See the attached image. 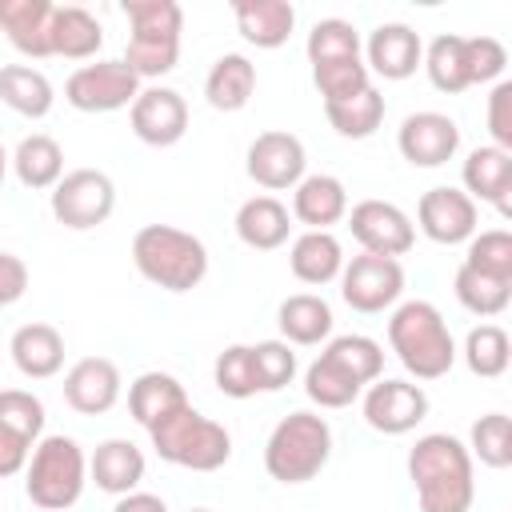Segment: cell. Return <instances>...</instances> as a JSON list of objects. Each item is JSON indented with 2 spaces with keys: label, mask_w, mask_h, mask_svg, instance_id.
Masks as SVG:
<instances>
[{
  "label": "cell",
  "mask_w": 512,
  "mask_h": 512,
  "mask_svg": "<svg viewBox=\"0 0 512 512\" xmlns=\"http://www.w3.org/2000/svg\"><path fill=\"white\" fill-rule=\"evenodd\" d=\"M408 476L420 512H468L476 500V476L468 444L448 432H428L408 452Z\"/></svg>",
  "instance_id": "6da1fadb"
},
{
  "label": "cell",
  "mask_w": 512,
  "mask_h": 512,
  "mask_svg": "<svg viewBox=\"0 0 512 512\" xmlns=\"http://www.w3.org/2000/svg\"><path fill=\"white\" fill-rule=\"evenodd\" d=\"M384 372V348L372 336L348 332L324 344L304 372V396L320 408H348Z\"/></svg>",
  "instance_id": "7a4b0ae2"
},
{
  "label": "cell",
  "mask_w": 512,
  "mask_h": 512,
  "mask_svg": "<svg viewBox=\"0 0 512 512\" xmlns=\"http://www.w3.org/2000/svg\"><path fill=\"white\" fill-rule=\"evenodd\" d=\"M136 272L164 292H192L208 276V248L200 236L172 224H144L132 236Z\"/></svg>",
  "instance_id": "3957f363"
},
{
  "label": "cell",
  "mask_w": 512,
  "mask_h": 512,
  "mask_svg": "<svg viewBox=\"0 0 512 512\" xmlns=\"http://www.w3.org/2000/svg\"><path fill=\"white\" fill-rule=\"evenodd\" d=\"M388 344H392L396 360L416 380H440L456 364L452 332H448L440 308L428 304V300H404L392 312V320H388Z\"/></svg>",
  "instance_id": "277c9868"
},
{
  "label": "cell",
  "mask_w": 512,
  "mask_h": 512,
  "mask_svg": "<svg viewBox=\"0 0 512 512\" xmlns=\"http://www.w3.org/2000/svg\"><path fill=\"white\" fill-rule=\"evenodd\" d=\"M148 436H152V448H156L160 460H168L176 468H188V472H216L232 456L228 428L208 420L192 404H184L172 416H164L160 424H152Z\"/></svg>",
  "instance_id": "5b68a950"
},
{
  "label": "cell",
  "mask_w": 512,
  "mask_h": 512,
  "mask_svg": "<svg viewBox=\"0 0 512 512\" xmlns=\"http://www.w3.org/2000/svg\"><path fill=\"white\" fill-rule=\"evenodd\" d=\"M328 456H332V428L316 412H288L264 444V468L280 484H308L312 476L324 472Z\"/></svg>",
  "instance_id": "8992f818"
},
{
  "label": "cell",
  "mask_w": 512,
  "mask_h": 512,
  "mask_svg": "<svg viewBox=\"0 0 512 512\" xmlns=\"http://www.w3.org/2000/svg\"><path fill=\"white\" fill-rule=\"evenodd\" d=\"M124 16L132 24L124 64L140 80L172 72L180 60V28H184L180 4L176 0H124Z\"/></svg>",
  "instance_id": "52a82bcc"
},
{
  "label": "cell",
  "mask_w": 512,
  "mask_h": 512,
  "mask_svg": "<svg viewBox=\"0 0 512 512\" xmlns=\"http://www.w3.org/2000/svg\"><path fill=\"white\" fill-rule=\"evenodd\" d=\"M88 484V460L72 436H44L36 440L24 464V492L44 512H64L80 500Z\"/></svg>",
  "instance_id": "ba28073f"
},
{
  "label": "cell",
  "mask_w": 512,
  "mask_h": 512,
  "mask_svg": "<svg viewBox=\"0 0 512 512\" xmlns=\"http://www.w3.org/2000/svg\"><path fill=\"white\" fill-rule=\"evenodd\" d=\"M112 208H116V184L100 168H72L52 188V216L72 232L104 224Z\"/></svg>",
  "instance_id": "9c48e42d"
},
{
  "label": "cell",
  "mask_w": 512,
  "mask_h": 512,
  "mask_svg": "<svg viewBox=\"0 0 512 512\" xmlns=\"http://www.w3.org/2000/svg\"><path fill=\"white\" fill-rule=\"evenodd\" d=\"M140 96V76L124 64V60H96L84 64L68 76L64 84V100L76 112H116V108H132V100Z\"/></svg>",
  "instance_id": "30bf717a"
},
{
  "label": "cell",
  "mask_w": 512,
  "mask_h": 512,
  "mask_svg": "<svg viewBox=\"0 0 512 512\" xmlns=\"http://www.w3.org/2000/svg\"><path fill=\"white\" fill-rule=\"evenodd\" d=\"M404 292V268L392 256L360 252L340 268V296L356 312H384Z\"/></svg>",
  "instance_id": "8fae6325"
},
{
  "label": "cell",
  "mask_w": 512,
  "mask_h": 512,
  "mask_svg": "<svg viewBox=\"0 0 512 512\" xmlns=\"http://www.w3.org/2000/svg\"><path fill=\"white\" fill-rule=\"evenodd\" d=\"M44 432V404L24 388L0 392V480L16 476Z\"/></svg>",
  "instance_id": "7c38bea8"
},
{
  "label": "cell",
  "mask_w": 512,
  "mask_h": 512,
  "mask_svg": "<svg viewBox=\"0 0 512 512\" xmlns=\"http://www.w3.org/2000/svg\"><path fill=\"white\" fill-rule=\"evenodd\" d=\"M348 228L356 236V244L372 256H404L416 244V224L404 208H396L392 200H360L348 212Z\"/></svg>",
  "instance_id": "4fadbf2b"
},
{
  "label": "cell",
  "mask_w": 512,
  "mask_h": 512,
  "mask_svg": "<svg viewBox=\"0 0 512 512\" xmlns=\"http://www.w3.org/2000/svg\"><path fill=\"white\" fill-rule=\"evenodd\" d=\"M304 164H308V156H304L300 136L280 132V128L260 132V136L248 144V156H244L248 176H252L260 188H268V192L296 188V184L304 180Z\"/></svg>",
  "instance_id": "5bb4252c"
},
{
  "label": "cell",
  "mask_w": 512,
  "mask_h": 512,
  "mask_svg": "<svg viewBox=\"0 0 512 512\" xmlns=\"http://www.w3.org/2000/svg\"><path fill=\"white\" fill-rule=\"evenodd\" d=\"M428 416V396L412 380H372L364 388V420L384 436H404Z\"/></svg>",
  "instance_id": "9a60e30c"
},
{
  "label": "cell",
  "mask_w": 512,
  "mask_h": 512,
  "mask_svg": "<svg viewBox=\"0 0 512 512\" xmlns=\"http://www.w3.org/2000/svg\"><path fill=\"white\" fill-rule=\"evenodd\" d=\"M396 148L412 168H440L460 152V128L444 112H412L400 120Z\"/></svg>",
  "instance_id": "2e32d148"
},
{
  "label": "cell",
  "mask_w": 512,
  "mask_h": 512,
  "mask_svg": "<svg viewBox=\"0 0 512 512\" xmlns=\"http://www.w3.org/2000/svg\"><path fill=\"white\" fill-rule=\"evenodd\" d=\"M132 132L136 140L152 144V148H172L184 132H188V104L176 88H140V96L128 108Z\"/></svg>",
  "instance_id": "e0dca14e"
},
{
  "label": "cell",
  "mask_w": 512,
  "mask_h": 512,
  "mask_svg": "<svg viewBox=\"0 0 512 512\" xmlns=\"http://www.w3.org/2000/svg\"><path fill=\"white\" fill-rule=\"evenodd\" d=\"M416 224L428 240L436 244H464L476 236V200H468V192L460 188H428L416 204Z\"/></svg>",
  "instance_id": "ac0fdd59"
},
{
  "label": "cell",
  "mask_w": 512,
  "mask_h": 512,
  "mask_svg": "<svg viewBox=\"0 0 512 512\" xmlns=\"http://www.w3.org/2000/svg\"><path fill=\"white\" fill-rule=\"evenodd\" d=\"M64 400L80 416H100L120 400V368L108 356H84L64 372Z\"/></svg>",
  "instance_id": "d6986e66"
},
{
  "label": "cell",
  "mask_w": 512,
  "mask_h": 512,
  "mask_svg": "<svg viewBox=\"0 0 512 512\" xmlns=\"http://www.w3.org/2000/svg\"><path fill=\"white\" fill-rule=\"evenodd\" d=\"M460 176H464L468 200H484L500 216H512V152L496 144H480L468 152Z\"/></svg>",
  "instance_id": "ffe728a7"
},
{
  "label": "cell",
  "mask_w": 512,
  "mask_h": 512,
  "mask_svg": "<svg viewBox=\"0 0 512 512\" xmlns=\"http://www.w3.org/2000/svg\"><path fill=\"white\" fill-rule=\"evenodd\" d=\"M52 12L48 0H0V32L16 52L44 60L52 56Z\"/></svg>",
  "instance_id": "44dd1931"
},
{
  "label": "cell",
  "mask_w": 512,
  "mask_h": 512,
  "mask_svg": "<svg viewBox=\"0 0 512 512\" xmlns=\"http://www.w3.org/2000/svg\"><path fill=\"white\" fill-rule=\"evenodd\" d=\"M424 60V44L408 24H380L368 36V64L384 80H408Z\"/></svg>",
  "instance_id": "7402d4cb"
},
{
  "label": "cell",
  "mask_w": 512,
  "mask_h": 512,
  "mask_svg": "<svg viewBox=\"0 0 512 512\" xmlns=\"http://www.w3.org/2000/svg\"><path fill=\"white\" fill-rule=\"evenodd\" d=\"M292 216L308 228V232H328L332 224H340L348 216V192L336 176L316 172L304 176L292 192Z\"/></svg>",
  "instance_id": "603a6c76"
},
{
  "label": "cell",
  "mask_w": 512,
  "mask_h": 512,
  "mask_svg": "<svg viewBox=\"0 0 512 512\" xmlns=\"http://www.w3.org/2000/svg\"><path fill=\"white\" fill-rule=\"evenodd\" d=\"M88 476L100 492H112V496H128L136 492V484L144 480V452L132 444V440H104L96 444L92 460H88Z\"/></svg>",
  "instance_id": "cb8c5ba5"
},
{
  "label": "cell",
  "mask_w": 512,
  "mask_h": 512,
  "mask_svg": "<svg viewBox=\"0 0 512 512\" xmlns=\"http://www.w3.org/2000/svg\"><path fill=\"white\" fill-rule=\"evenodd\" d=\"M236 28L256 48H280L296 28V8L288 0H236Z\"/></svg>",
  "instance_id": "d4e9b609"
},
{
  "label": "cell",
  "mask_w": 512,
  "mask_h": 512,
  "mask_svg": "<svg viewBox=\"0 0 512 512\" xmlns=\"http://www.w3.org/2000/svg\"><path fill=\"white\" fill-rule=\"evenodd\" d=\"M288 232H292V212L276 196H252L236 212V236L256 252H272L288 244Z\"/></svg>",
  "instance_id": "484cf974"
},
{
  "label": "cell",
  "mask_w": 512,
  "mask_h": 512,
  "mask_svg": "<svg viewBox=\"0 0 512 512\" xmlns=\"http://www.w3.org/2000/svg\"><path fill=\"white\" fill-rule=\"evenodd\" d=\"M12 360L28 380H48L64 368V336L52 324H24L12 332Z\"/></svg>",
  "instance_id": "4316f807"
},
{
  "label": "cell",
  "mask_w": 512,
  "mask_h": 512,
  "mask_svg": "<svg viewBox=\"0 0 512 512\" xmlns=\"http://www.w3.org/2000/svg\"><path fill=\"white\" fill-rule=\"evenodd\" d=\"M256 92V64L240 52H224L204 80V96L216 112H240Z\"/></svg>",
  "instance_id": "83f0119b"
},
{
  "label": "cell",
  "mask_w": 512,
  "mask_h": 512,
  "mask_svg": "<svg viewBox=\"0 0 512 512\" xmlns=\"http://www.w3.org/2000/svg\"><path fill=\"white\" fill-rule=\"evenodd\" d=\"M276 324L284 332V344H320L332 336V308L324 296H312V292H296L288 296L280 308H276Z\"/></svg>",
  "instance_id": "f1b7e54d"
},
{
  "label": "cell",
  "mask_w": 512,
  "mask_h": 512,
  "mask_svg": "<svg viewBox=\"0 0 512 512\" xmlns=\"http://www.w3.org/2000/svg\"><path fill=\"white\" fill-rule=\"evenodd\" d=\"M184 404H188L184 384H180L176 376H168V372H140V376L132 380V388H128V412H132V420L144 424V428L160 424L164 416H172V412L184 408Z\"/></svg>",
  "instance_id": "f546056e"
},
{
  "label": "cell",
  "mask_w": 512,
  "mask_h": 512,
  "mask_svg": "<svg viewBox=\"0 0 512 512\" xmlns=\"http://www.w3.org/2000/svg\"><path fill=\"white\" fill-rule=\"evenodd\" d=\"M288 268L300 284H328L344 268V248L332 232H304V236L292 240Z\"/></svg>",
  "instance_id": "4dcf8cb0"
},
{
  "label": "cell",
  "mask_w": 512,
  "mask_h": 512,
  "mask_svg": "<svg viewBox=\"0 0 512 512\" xmlns=\"http://www.w3.org/2000/svg\"><path fill=\"white\" fill-rule=\"evenodd\" d=\"M100 44H104V28L88 8L64 4L52 12V56L88 60L100 52Z\"/></svg>",
  "instance_id": "1f68e13d"
},
{
  "label": "cell",
  "mask_w": 512,
  "mask_h": 512,
  "mask_svg": "<svg viewBox=\"0 0 512 512\" xmlns=\"http://www.w3.org/2000/svg\"><path fill=\"white\" fill-rule=\"evenodd\" d=\"M12 168H16V180H20L24 188H36V192H40V188H56L60 176H64V152H60V144H56L52 136L32 132V136H24V140L16 144Z\"/></svg>",
  "instance_id": "d6a6232c"
},
{
  "label": "cell",
  "mask_w": 512,
  "mask_h": 512,
  "mask_svg": "<svg viewBox=\"0 0 512 512\" xmlns=\"http://www.w3.org/2000/svg\"><path fill=\"white\" fill-rule=\"evenodd\" d=\"M0 100L12 108V112H20V116H28V120H40V116H48L52 112V84H48V76L40 72V68H28V64H4L0 68Z\"/></svg>",
  "instance_id": "836d02e7"
},
{
  "label": "cell",
  "mask_w": 512,
  "mask_h": 512,
  "mask_svg": "<svg viewBox=\"0 0 512 512\" xmlns=\"http://www.w3.org/2000/svg\"><path fill=\"white\" fill-rule=\"evenodd\" d=\"M452 292L472 316H500L512 300V280H496V276H484V272L460 264L456 280H452Z\"/></svg>",
  "instance_id": "e575fe53"
},
{
  "label": "cell",
  "mask_w": 512,
  "mask_h": 512,
  "mask_svg": "<svg viewBox=\"0 0 512 512\" xmlns=\"http://www.w3.org/2000/svg\"><path fill=\"white\" fill-rule=\"evenodd\" d=\"M512 360V344H508V332L500 324H476L464 340V364L472 376H484V380H496L504 376Z\"/></svg>",
  "instance_id": "d590c367"
},
{
  "label": "cell",
  "mask_w": 512,
  "mask_h": 512,
  "mask_svg": "<svg viewBox=\"0 0 512 512\" xmlns=\"http://www.w3.org/2000/svg\"><path fill=\"white\" fill-rule=\"evenodd\" d=\"M324 116H328V124H332L340 136L364 140V136H372V132L380 128V120H384V96H380L376 88H364V92L352 96V100L324 104Z\"/></svg>",
  "instance_id": "8d00e7d4"
},
{
  "label": "cell",
  "mask_w": 512,
  "mask_h": 512,
  "mask_svg": "<svg viewBox=\"0 0 512 512\" xmlns=\"http://www.w3.org/2000/svg\"><path fill=\"white\" fill-rule=\"evenodd\" d=\"M468 456H476L484 468H508L512 464V424L504 412H488L472 424Z\"/></svg>",
  "instance_id": "74e56055"
},
{
  "label": "cell",
  "mask_w": 512,
  "mask_h": 512,
  "mask_svg": "<svg viewBox=\"0 0 512 512\" xmlns=\"http://www.w3.org/2000/svg\"><path fill=\"white\" fill-rule=\"evenodd\" d=\"M360 56V36L348 20H316L308 32V60L312 64H332V60H356Z\"/></svg>",
  "instance_id": "f35d334b"
},
{
  "label": "cell",
  "mask_w": 512,
  "mask_h": 512,
  "mask_svg": "<svg viewBox=\"0 0 512 512\" xmlns=\"http://www.w3.org/2000/svg\"><path fill=\"white\" fill-rule=\"evenodd\" d=\"M312 80L320 88V100L324 104H340V100H352L360 96L364 88H372L368 80V68L364 60H332V64H312Z\"/></svg>",
  "instance_id": "ab89813d"
},
{
  "label": "cell",
  "mask_w": 512,
  "mask_h": 512,
  "mask_svg": "<svg viewBox=\"0 0 512 512\" xmlns=\"http://www.w3.org/2000/svg\"><path fill=\"white\" fill-rule=\"evenodd\" d=\"M460 40H464V36L444 32V36H436V40L428 44V52H424V60H420V64L428 68L432 88H440V92H448V96H456V92L468 88L464 64H460Z\"/></svg>",
  "instance_id": "60d3db41"
},
{
  "label": "cell",
  "mask_w": 512,
  "mask_h": 512,
  "mask_svg": "<svg viewBox=\"0 0 512 512\" xmlns=\"http://www.w3.org/2000/svg\"><path fill=\"white\" fill-rule=\"evenodd\" d=\"M212 380L224 396L232 400H248L256 396V368H252V344H228L220 356H216V368H212Z\"/></svg>",
  "instance_id": "b9f144b4"
},
{
  "label": "cell",
  "mask_w": 512,
  "mask_h": 512,
  "mask_svg": "<svg viewBox=\"0 0 512 512\" xmlns=\"http://www.w3.org/2000/svg\"><path fill=\"white\" fill-rule=\"evenodd\" d=\"M460 64H464L468 88L488 84V80H500V72L508 64V48L496 36H464L460 40Z\"/></svg>",
  "instance_id": "7bdbcfd3"
},
{
  "label": "cell",
  "mask_w": 512,
  "mask_h": 512,
  "mask_svg": "<svg viewBox=\"0 0 512 512\" xmlns=\"http://www.w3.org/2000/svg\"><path fill=\"white\" fill-rule=\"evenodd\" d=\"M468 268L484 272V276H496V280H512V232L504 228H488L480 236L468 240V256H464Z\"/></svg>",
  "instance_id": "ee69618b"
},
{
  "label": "cell",
  "mask_w": 512,
  "mask_h": 512,
  "mask_svg": "<svg viewBox=\"0 0 512 512\" xmlns=\"http://www.w3.org/2000/svg\"><path fill=\"white\" fill-rule=\"evenodd\" d=\"M252 368H256L260 392H280L296 376V352L284 340H260V344H252Z\"/></svg>",
  "instance_id": "f6af8a7d"
},
{
  "label": "cell",
  "mask_w": 512,
  "mask_h": 512,
  "mask_svg": "<svg viewBox=\"0 0 512 512\" xmlns=\"http://www.w3.org/2000/svg\"><path fill=\"white\" fill-rule=\"evenodd\" d=\"M508 108H512V84L500 80L488 96V132H492V144L504 152H512V112Z\"/></svg>",
  "instance_id": "bcb514c9"
},
{
  "label": "cell",
  "mask_w": 512,
  "mask_h": 512,
  "mask_svg": "<svg viewBox=\"0 0 512 512\" xmlns=\"http://www.w3.org/2000/svg\"><path fill=\"white\" fill-rule=\"evenodd\" d=\"M28 292V264L12 252H0V308L16 304Z\"/></svg>",
  "instance_id": "7dc6e473"
},
{
  "label": "cell",
  "mask_w": 512,
  "mask_h": 512,
  "mask_svg": "<svg viewBox=\"0 0 512 512\" xmlns=\"http://www.w3.org/2000/svg\"><path fill=\"white\" fill-rule=\"evenodd\" d=\"M112 512H168V504L160 496H152V492H128V496L116 500Z\"/></svg>",
  "instance_id": "c3c4849f"
},
{
  "label": "cell",
  "mask_w": 512,
  "mask_h": 512,
  "mask_svg": "<svg viewBox=\"0 0 512 512\" xmlns=\"http://www.w3.org/2000/svg\"><path fill=\"white\" fill-rule=\"evenodd\" d=\"M8 164H12V156H8L4 144H0V184H4V176H8Z\"/></svg>",
  "instance_id": "681fc988"
},
{
  "label": "cell",
  "mask_w": 512,
  "mask_h": 512,
  "mask_svg": "<svg viewBox=\"0 0 512 512\" xmlns=\"http://www.w3.org/2000/svg\"><path fill=\"white\" fill-rule=\"evenodd\" d=\"M192 512H212V508H192Z\"/></svg>",
  "instance_id": "f907efd6"
}]
</instances>
